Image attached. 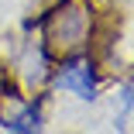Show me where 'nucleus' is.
<instances>
[{
	"label": "nucleus",
	"instance_id": "nucleus-1",
	"mask_svg": "<svg viewBox=\"0 0 134 134\" xmlns=\"http://www.w3.org/2000/svg\"><path fill=\"white\" fill-rule=\"evenodd\" d=\"M41 24V45L52 59L83 52L93 38V7L86 0H55L48 14L38 17Z\"/></svg>",
	"mask_w": 134,
	"mask_h": 134
},
{
	"label": "nucleus",
	"instance_id": "nucleus-2",
	"mask_svg": "<svg viewBox=\"0 0 134 134\" xmlns=\"http://www.w3.org/2000/svg\"><path fill=\"white\" fill-rule=\"evenodd\" d=\"M52 86L62 90V93H72L79 100H86V103H93L96 93H100L96 55H90L86 48L62 55V62H55V69H52Z\"/></svg>",
	"mask_w": 134,
	"mask_h": 134
},
{
	"label": "nucleus",
	"instance_id": "nucleus-3",
	"mask_svg": "<svg viewBox=\"0 0 134 134\" xmlns=\"http://www.w3.org/2000/svg\"><path fill=\"white\" fill-rule=\"evenodd\" d=\"M41 103H45V96H35V100H28L21 107V110L14 114V117H7L4 124V131H10V134H35V131H41V124H45V114H41Z\"/></svg>",
	"mask_w": 134,
	"mask_h": 134
}]
</instances>
